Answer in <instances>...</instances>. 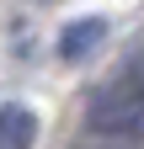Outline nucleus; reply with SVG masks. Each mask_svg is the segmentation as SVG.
Listing matches in <instances>:
<instances>
[{
	"instance_id": "f03ea898",
	"label": "nucleus",
	"mask_w": 144,
	"mask_h": 149,
	"mask_svg": "<svg viewBox=\"0 0 144 149\" xmlns=\"http://www.w3.org/2000/svg\"><path fill=\"white\" fill-rule=\"evenodd\" d=\"M32 139H38V112L22 101H6L0 107V149H27Z\"/></svg>"
},
{
	"instance_id": "f257e3e1",
	"label": "nucleus",
	"mask_w": 144,
	"mask_h": 149,
	"mask_svg": "<svg viewBox=\"0 0 144 149\" xmlns=\"http://www.w3.org/2000/svg\"><path fill=\"white\" fill-rule=\"evenodd\" d=\"M91 128H96V133L139 139L144 133V85H134L128 74H117L112 85H101L91 96Z\"/></svg>"
},
{
	"instance_id": "7ed1b4c3",
	"label": "nucleus",
	"mask_w": 144,
	"mask_h": 149,
	"mask_svg": "<svg viewBox=\"0 0 144 149\" xmlns=\"http://www.w3.org/2000/svg\"><path fill=\"white\" fill-rule=\"evenodd\" d=\"M101 37H107V22H101V16L69 22V27H64V37H59V53H64V59H85V53H96Z\"/></svg>"
}]
</instances>
